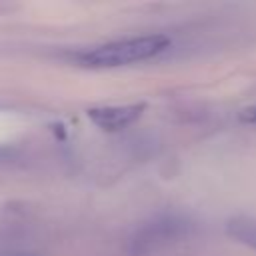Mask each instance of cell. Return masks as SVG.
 Segmentation results:
<instances>
[{"label": "cell", "mask_w": 256, "mask_h": 256, "mask_svg": "<svg viewBox=\"0 0 256 256\" xmlns=\"http://www.w3.org/2000/svg\"><path fill=\"white\" fill-rule=\"evenodd\" d=\"M168 48H170V38L166 34H146V36L122 38L90 48L78 54V62L88 68H118L156 58Z\"/></svg>", "instance_id": "obj_1"}, {"label": "cell", "mask_w": 256, "mask_h": 256, "mask_svg": "<svg viewBox=\"0 0 256 256\" xmlns=\"http://www.w3.org/2000/svg\"><path fill=\"white\" fill-rule=\"evenodd\" d=\"M144 108H146V104H142V102L124 104V106H96V108H90L86 114L102 130L116 132V130H122V128H128L130 124H134L142 116Z\"/></svg>", "instance_id": "obj_2"}, {"label": "cell", "mask_w": 256, "mask_h": 256, "mask_svg": "<svg viewBox=\"0 0 256 256\" xmlns=\"http://www.w3.org/2000/svg\"><path fill=\"white\" fill-rule=\"evenodd\" d=\"M226 232L230 238L238 240L240 244H246L256 250V220L246 216H234L226 222Z\"/></svg>", "instance_id": "obj_3"}, {"label": "cell", "mask_w": 256, "mask_h": 256, "mask_svg": "<svg viewBox=\"0 0 256 256\" xmlns=\"http://www.w3.org/2000/svg\"><path fill=\"white\" fill-rule=\"evenodd\" d=\"M240 120L256 124V106H252V108H246V110H242V112H240Z\"/></svg>", "instance_id": "obj_4"}, {"label": "cell", "mask_w": 256, "mask_h": 256, "mask_svg": "<svg viewBox=\"0 0 256 256\" xmlns=\"http://www.w3.org/2000/svg\"><path fill=\"white\" fill-rule=\"evenodd\" d=\"M10 154V150L8 148H4V146H0V158H6Z\"/></svg>", "instance_id": "obj_5"}]
</instances>
